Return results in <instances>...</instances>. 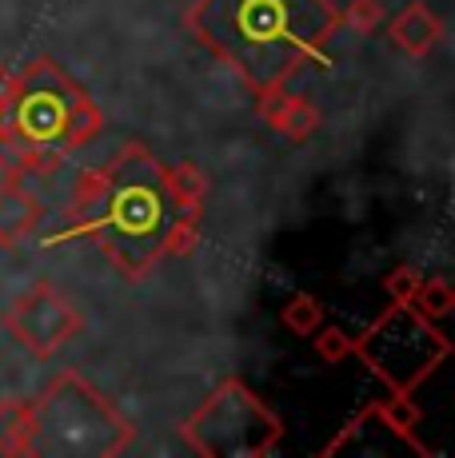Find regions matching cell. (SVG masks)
<instances>
[{
	"label": "cell",
	"mask_w": 455,
	"mask_h": 458,
	"mask_svg": "<svg viewBox=\"0 0 455 458\" xmlns=\"http://www.w3.org/2000/svg\"><path fill=\"white\" fill-rule=\"evenodd\" d=\"M196 24L252 84L288 76L331 29L323 0H204Z\"/></svg>",
	"instance_id": "6da1fadb"
},
{
	"label": "cell",
	"mask_w": 455,
	"mask_h": 458,
	"mask_svg": "<svg viewBox=\"0 0 455 458\" xmlns=\"http://www.w3.org/2000/svg\"><path fill=\"white\" fill-rule=\"evenodd\" d=\"M367 355L380 363V371L388 378L411 383L419 371H427V367L443 355V343L435 339L432 327H424L416 315L399 311V315H391V319L380 323L375 339L367 343Z\"/></svg>",
	"instance_id": "7a4b0ae2"
}]
</instances>
